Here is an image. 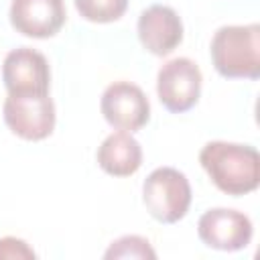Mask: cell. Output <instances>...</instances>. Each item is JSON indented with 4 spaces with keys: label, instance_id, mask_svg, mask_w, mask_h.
Instances as JSON below:
<instances>
[{
    "label": "cell",
    "instance_id": "9c48e42d",
    "mask_svg": "<svg viewBox=\"0 0 260 260\" xmlns=\"http://www.w3.org/2000/svg\"><path fill=\"white\" fill-rule=\"evenodd\" d=\"M136 30L140 45L156 57L173 53L183 41L181 16L165 4H152L144 8L138 16Z\"/></svg>",
    "mask_w": 260,
    "mask_h": 260
},
{
    "label": "cell",
    "instance_id": "8992f818",
    "mask_svg": "<svg viewBox=\"0 0 260 260\" xmlns=\"http://www.w3.org/2000/svg\"><path fill=\"white\" fill-rule=\"evenodd\" d=\"M100 110L106 122L116 130L136 132L150 120V102L146 93L130 81L110 83L102 93Z\"/></svg>",
    "mask_w": 260,
    "mask_h": 260
},
{
    "label": "cell",
    "instance_id": "8fae6325",
    "mask_svg": "<svg viewBox=\"0 0 260 260\" xmlns=\"http://www.w3.org/2000/svg\"><path fill=\"white\" fill-rule=\"evenodd\" d=\"M95 158L104 173L112 177H130L142 165V148L130 132L118 130L104 138Z\"/></svg>",
    "mask_w": 260,
    "mask_h": 260
},
{
    "label": "cell",
    "instance_id": "7a4b0ae2",
    "mask_svg": "<svg viewBox=\"0 0 260 260\" xmlns=\"http://www.w3.org/2000/svg\"><path fill=\"white\" fill-rule=\"evenodd\" d=\"M209 55L215 71L228 79L260 77V24H228L215 30Z\"/></svg>",
    "mask_w": 260,
    "mask_h": 260
},
{
    "label": "cell",
    "instance_id": "ba28073f",
    "mask_svg": "<svg viewBox=\"0 0 260 260\" xmlns=\"http://www.w3.org/2000/svg\"><path fill=\"white\" fill-rule=\"evenodd\" d=\"M2 81L8 93H49V61L37 49H12L2 63Z\"/></svg>",
    "mask_w": 260,
    "mask_h": 260
},
{
    "label": "cell",
    "instance_id": "7c38bea8",
    "mask_svg": "<svg viewBox=\"0 0 260 260\" xmlns=\"http://www.w3.org/2000/svg\"><path fill=\"white\" fill-rule=\"evenodd\" d=\"M75 8L85 20L106 24L124 16L128 0H75Z\"/></svg>",
    "mask_w": 260,
    "mask_h": 260
},
{
    "label": "cell",
    "instance_id": "52a82bcc",
    "mask_svg": "<svg viewBox=\"0 0 260 260\" xmlns=\"http://www.w3.org/2000/svg\"><path fill=\"white\" fill-rule=\"evenodd\" d=\"M197 234L207 248L238 252L252 242L254 228L246 213L228 207H213L199 217Z\"/></svg>",
    "mask_w": 260,
    "mask_h": 260
},
{
    "label": "cell",
    "instance_id": "5bb4252c",
    "mask_svg": "<svg viewBox=\"0 0 260 260\" xmlns=\"http://www.w3.org/2000/svg\"><path fill=\"white\" fill-rule=\"evenodd\" d=\"M16 258H37V254L24 240L12 236L0 238V260H16Z\"/></svg>",
    "mask_w": 260,
    "mask_h": 260
},
{
    "label": "cell",
    "instance_id": "5b68a950",
    "mask_svg": "<svg viewBox=\"0 0 260 260\" xmlns=\"http://www.w3.org/2000/svg\"><path fill=\"white\" fill-rule=\"evenodd\" d=\"M201 83L203 75L197 63L189 57H175L156 73V95L169 112L183 114L199 102Z\"/></svg>",
    "mask_w": 260,
    "mask_h": 260
},
{
    "label": "cell",
    "instance_id": "30bf717a",
    "mask_svg": "<svg viewBox=\"0 0 260 260\" xmlns=\"http://www.w3.org/2000/svg\"><path fill=\"white\" fill-rule=\"evenodd\" d=\"M8 16L16 32L30 39H49L65 24L67 10L63 0H12Z\"/></svg>",
    "mask_w": 260,
    "mask_h": 260
},
{
    "label": "cell",
    "instance_id": "277c9868",
    "mask_svg": "<svg viewBox=\"0 0 260 260\" xmlns=\"http://www.w3.org/2000/svg\"><path fill=\"white\" fill-rule=\"evenodd\" d=\"M2 116L10 132L22 140H45L55 130V104L49 93H8Z\"/></svg>",
    "mask_w": 260,
    "mask_h": 260
},
{
    "label": "cell",
    "instance_id": "3957f363",
    "mask_svg": "<svg viewBox=\"0 0 260 260\" xmlns=\"http://www.w3.org/2000/svg\"><path fill=\"white\" fill-rule=\"evenodd\" d=\"M191 185L185 173L173 167L154 169L142 183V201L146 211L160 223H177L191 205Z\"/></svg>",
    "mask_w": 260,
    "mask_h": 260
},
{
    "label": "cell",
    "instance_id": "4fadbf2b",
    "mask_svg": "<svg viewBox=\"0 0 260 260\" xmlns=\"http://www.w3.org/2000/svg\"><path fill=\"white\" fill-rule=\"evenodd\" d=\"M104 258H156V252L142 236H122L110 244Z\"/></svg>",
    "mask_w": 260,
    "mask_h": 260
},
{
    "label": "cell",
    "instance_id": "6da1fadb",
    "mask_svg": "<svg viewBox=\"0 0 260 260\" xmlns=\"http://www.w3.org/2000/svg\"><path fill=\"white\" fill-rule=\"evenodd\" d=\"M199 162L211 183L225 195L240 197L258 189L260 154L250 144L211 140L201 148Z\"/></svg>",
    "mask_w": 260,
    "mask_h": 260
}]
</instances>
